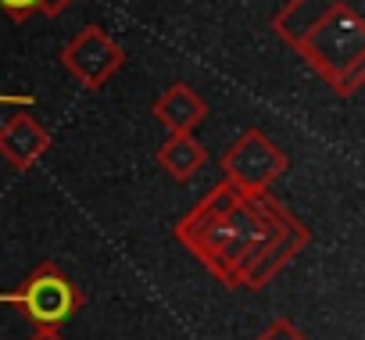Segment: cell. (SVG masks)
I'll use <instances>...</instances> for the list:
<instances>
[{
  "mask_svg": "<svg viewBox=\"0 0 365 340\" xmlns=\"http://www.w3.org/2000/svg\"><path fill=\"white\" fill-rule=\"evenodd\" d=\"M230 290H265L312 240L308 226L269 190L215 183L172 230Z\"/></svg>",
  "mask_w": 365,
  "mask_h": 340,
  "instance_id": "1",
  "label": "cell"
},
{
  "mask_svg": "<svg viewBox=\"0 0 365 340\" xmlns=\"http://www.w3.org/2000/svg\"><path fill=\"white\" fill-rule=\"evenodd\" d=\"M272 29L336 93L354 97L365 83V8L361 0H287Z\"/></svg>",
  "mask_w": 365,
  "mask_h": 340,
  "instance_id": "2",
  "label": "cell"
},
{
  "mask_svg": "<svg viewBox=\"0 0 365 340\" xmlns=\"http://www.w3.org/2000/svg\"><path fill=\"white\" fill-rule=\"evenodd\" d=\"M0 304H15V308H22L36 326L58 329L72 311L83 308V294H79V287H76L54 262H40L15 290L0 294Z\"/></svg>",
  "mask_w": 365,
  "mask_h": 340,
  "instance_id": "3",
  "label": "cell"
},
{
  "mask_svg": "<svg viewBox=\"0 0 365 340\" xmlns=\"http://www.w3.org/2000/svg\"><path fill=\"white\" fill-rule=\"evenodd\" d=\"M287 168H290V158L262 129L240 133L237 143L222 154V180L240 190H269L279 176H287Z\"/></svg>",
  "mask_w": 365,
  "mask_h": 340,
  "instance_id": "4",
  "label": "cell"
},
{
  "mask_svg": "<svg viewBox=\"0 0 365 340\" xmlns=\"http://www.w3.org/2000/svg\"><path fill=\"white\" fill-rule=\"evenodd\" d=\"M58 61L65 65V72L83 86V90H101L108 86V79L125 65V51L97 26H83L58 54Z\"/></svg>",
  "mask_w": 365,
  "mask_h": 340,
  "instance_id": "5",
  "label": "cell"
},
{
  "mask_svg": "<svg viewBox=\"0 0 365 340\" xmlns=\"http://www.w3.org/2000/svg\"><path fill=\"white\" fill-rule=\"evenodd\" d=\"M51 143H54V136L26 108L0 125V158L11 168H19V172H29V168L51 150Z\"/></svg>",
  "mask_w": 365,
  "mask_h": 340,
  "instance_id": "6",
  "label": "cell"
},
{
  "mask_svg": "<svg viewBox=\"0 0 365 340\" xmlns=\"http://www.w3.org/2000/svg\"><path fill=\"white\" fill-rule=\"evenodd\" d=\"M154 118L168 129V133H194L205 118H208V104L205 97L187 86V83H172L158 101H154Z\"/></svg>",
  "mask_w": 365,
  "mask_h": 340,
  "instance_id": "7",
  "label": "cell"
},
{
  "mask_svg": "<svg viewBox=\"0 0 365 340\" xmlns=\"http://www.w3.org/2000/svg\"><path fill=\"white\" fill-rule=\"evenodd\" d=\"M154 161H158V168H161L168 180L190 183L201 168L208 165V147L194 133H168V140L158 147Z\"/></svg>",
  "mask_w": 365,
  "mask_h": 340,
  "instance_id": "8",
  "label": "cell"
},
{
  "mask_svg": "<svg viewBox=\"0 0 365 340\" xmlns=\"http://www.w3.org/2000/svg\"><path fill=\"white\" fill-rule=\"evenodd\" d=\"M258 340H308V336H304V333H301L290 319H272Z\"/></svg>",
  "mask_w": 365,
  "mask_h": 340,
  "instance_id": "9",
  "label": "cell"
},
{
  "mask_svg": "<svg viewBox=\"0 0 365 340\" xmlns=\"http://www.w3.org/2000/svg\"><path fill=\"white\" fill-rule=\"evenodd\" d=\"M0 11L22 26V22H29L36 15V0H0Z\"/></svg>",
  "mask_w": 365,
  "mask_h": 340,
  "instance_id": "10",
  "label": "cell"
},
{
  "mask_svg": "<svg viewBox=\"0 0 365 340\" xmlns=\"http://www.w3.org/2000/svg\"><path fill=\"white\" fill-rule=\"evenodd\" d=\"M68 4H72V0H36V11H43L47 19H58Z\"/></svg>",
  "mask_w": 365,
  "mask_h": 340,
  "instance_id": "11",
  "label": "cell"
},
{
  "mask_svg": "<svg viewBox=\"0 0 365 340\" xmlns=\"http://www.w3.org/2000/svg\"><path fill=\"white\" fill-rule=\"evenodd\" d=\"M0 104H15V108H33L36 97L33 93H0Z\"/></svg>",
  "mask_w": 365,
  "mask_h": 340,
  "instance_id": "12",
  "label": "cell"
},
{
  "mask_svg": "<svg viewBox=\"0 0 365 340\" xmlns=\"http://www.w3.org/2000/svg\"><path fill=\"white\" fill-rule=\"evenodd\" d=\"M29 340H65L58 329H51V326H36V333L29 336Z\"/></svg>",
  "mask_w": 365,
  "mask_h": 340,
  "instance_id": "13",
  "label": "cell"
}]
</instances>
